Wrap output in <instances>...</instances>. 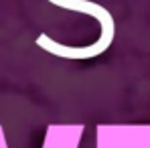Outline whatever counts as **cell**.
I'll return each mask as SVG.
<instances>
[{
	"label": "cell",
	"mask_w": 150,
	"mask_h": 148,
	"mask_svg": "<svg viewBox=\"0 0 150 148\" xmlns=\"http://www.w3.org/2000/svg\"><path fill=\"white\" fill-rule=\"evenodd\" d=\"M53 4L57 6H63V8H69V10H75V12H85V14H91L93 18L100 21L101 26V37L98 43L89 45V47H81V49H75V47H63L55 41H49L47 35H41L37 45L47 49L49 53L57 55V57H65V59H91V57H98L103 51L108 49L114 41V35H116V25H114V18L112 14L101 8L93 2H87V0H51Z\"/></svg>",
	"instance_id": "cell-1"
}]
</instances>
